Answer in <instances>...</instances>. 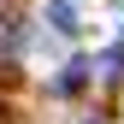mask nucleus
<instances>
[{
  "label": "nucleus",
  "instance_id": "nucleus-1",
  "mask_svg": "<svg viewBox=\"0 0 124 124\" xmlns=\"http://www.w3.org/2000/svg\"><path fill=\"white\" fill-rule=\"evenodd\" d=\"M47 18H53V30H65V36H71V30H77V6H65V0H59Z\"/></svg>",
  "mask_w": 124,
  "mask_h": 124
}]
</instances>
